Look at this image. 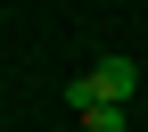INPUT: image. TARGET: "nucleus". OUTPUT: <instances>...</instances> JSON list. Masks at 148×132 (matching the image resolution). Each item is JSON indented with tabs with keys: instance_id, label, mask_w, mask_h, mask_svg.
I'll return each mask as SVG.
<instances>
[{
	"instance_id": "nucleus-1",
	"label": "nucleus",
	"mask_w": 148,
	"mask_h": 132,
	"mask_svg": "<svg viewBox=\"0 0 148 132\" xmlns=\"http://www.w3.org/2000/svg\"><path fill=\"white\" fill-rule=\"evenodd\" d=\"M132 91H140V66L132 58H99L90 74L66 83V107H90V99H123V107H132Z\"/></svg>"
},
{
	"instance_id": "nucleus-2",
	"label": "nucleus",
	"mask_w": 148,
	"mask_h": 132,
	"mask_svg": "<svg viewBox=\"0 0 148 132\" xmlns=\"http://www.w3.org/2000/svg\"><path fill=\"white\" fill-rule=\"evenodd\" d=\"M74 124L82 132H123L132 116H123V99H90V107H74Z\"/></svg>"
}]
</instances>
